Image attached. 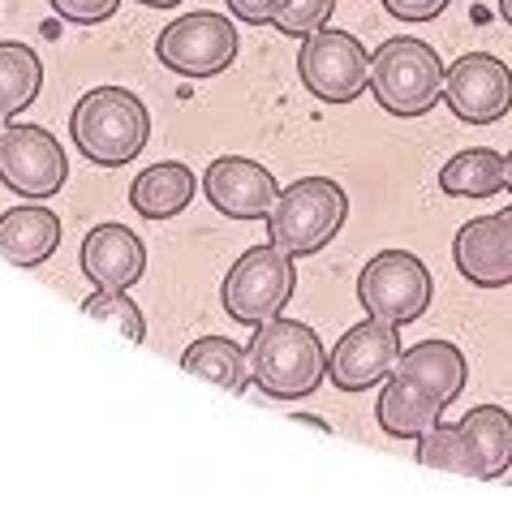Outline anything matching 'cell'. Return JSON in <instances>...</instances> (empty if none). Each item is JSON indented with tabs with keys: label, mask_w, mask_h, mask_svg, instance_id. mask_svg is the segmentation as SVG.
Returning a JSON list of instances; mask_svg holds the SVG:
<instances>
[{
	"label": "cell",
	"mask_w": 512,
	"mask_h": 512,
	"mask_svg": "<svg viewBox=\"0 0 512 512\" xmlns=\"http://www.w3.org/2000/svg\"><path fill=\"white\" fill-rule=\"evenodd\" d=\"M297 289V267L293 254H284L280 246H250L241 259L229 267V276L220 284V306L224 315L241 327H259L267 319H276L289 297Z\"/></svg>",
	"instance_id": "obj_5"
},
{
	"label": "cell",
	"mask_w": 512,
	"mask_h": 512,
	"mask_svg": "<svg viewBox=\"0 0 512 512\" xmlns=\"http://www.w3.org/2000/svg\"><path fill=\"white\" fill-rule=\"evenodd\" d=\"M504 190L512 194V151L504 155Z\"/></svg>",
	"instance_id": "obj_31"
},
{
	"label": "cell",
	"mask_w": 512,
	"mask_h": 512,
	"mask_svg": "<svg viewBox=\"0 0 512 512\" xmlns=\"http://www.w3.org/2000/svg\"><path fill=\"white\" fill-rule=\"evenodd\" d=\"M461 426L482 457V478H500L512 465V414L500 405H474L461 418Z\"/></svg>",
	"instance_id": "obj_23"
},
{
	"label": "cell",
	"mask_w": 512,
	"mask_h": 512,
	"mask_svg": "<svg viewBox=\"0 0 512 512\" xmlns=\"http://www.w3.org/2000/svg\"><path fill=\"white\" fill-rule=\"evenodd\" d=\"M69 138L82 151V160L99 168H125L147 151L151 112L125 87H95L69 112Z\"/></svg>",
	"instance_id": "obj_2"
},
{
	"label": "cell",
	"mask_w": 512,
	"mask_h": 512,
	"mask_svg": "<svg viewBox=\"0 0 512 512\" xmlns=\"http://www.w3.org/2000/svg\"><path fill=\"white\" fill-rule=\"evenodd\" d=\"M500 18L512 26V0H500Z\"/></svg>",
	"instance_id": "obj_32"
},
{
	"label": "cell",
	"mask_w": 512,
	"mask_h": 512,
	"mask_svg": "<svg viewBox=\"0 0 512 512\" xmlns=\"http://www.w3.org/2000/svg\"><path fill=\"white\" fill-rule=\"evenodd\" d=\"M82 315H91L99 323L117 327V332L125 340H134V345L147 340V319H142V310H138V302L130 297V289H95L91 297H82Z\"/></svg>",
	"instance_id": "obj_24"
},
{
	"label": "cell",
	"mask_w": 512,
	"mask_h": 512,
	"mask_svg": "<svg viewBox=\"0 0 512 512\" xmlns=\"http://www.w3.org/2000/svg\"><path fill=\"white\" fill-rule=\"evenodd\" d=\"M418 465L426 469H444V474H465V478H482V457L474 448V439H469V431L457 422H435L426 435H418Z\"/></svg>",
	"instance_id": "obj_22"
},
{
	"label": "cell",
	"mask_w": 512,
	"mask_h": 512,
	"mask_svg": "<svg viewBox=\"0 0 512 512\" xmlns=\"http://www.w3.org/2000/svg\"><path fill=\"white\" fill-rule=\"evenodd\" d=\"M48 9L69 26H99L121 9V0H48Z\"/></svg>",
	"instance_id": "obj_26"
},
{
	"label": "cell",
	"mask_w": 512,
	"mask_h": 512,
	"mask_svg": "<svg viewBox=\"0 0 512 512\" xmlns=\"http://www.w3.org/2000/svg\"><path fill=\"white\" fill-rule=\"evenodd\" d=\"M203 194H207V203L229 220H267L280 198V186H276L272 168H263L259 160L220 155L203 173Z\"/></svg>",
	"instance_id": "obj_12"
},
{
	"label": "cell",
	"mask_w": 512,
	"mask_h": 512,
	"mask_svg": "<svg viewBox=\"0 0 512 512\" xmlns=\"http://www.w3.org/2000/svg\"><path fill=\"white\" fill-rule=\"evenodd\" d=\"M233 13V22H250V26H263L276 18V5L280 0H224Z\"/></svg>",
	"instance_id": "obj_28"
},
{
	"label": "cell",
	"mask_w": 512,
	"mask_h": 512,
	"mask_svg": "<svg viewBox=\"0 0 512 512\" xmlns=\"http://www.w3.org/2000/svg\"><path fill=\"white\" fill-rule=\"evenodd\" d=\"M444 104L461 125H495L512 112V69L491 52L457 56L444 74Z\"/></svg>",
	"instance_id": "obj_10"
},
{
	"label": "cell",
	"mask_w": 512,
	"mask_h": 512,
	"mask_svg": "<svg viewBox=\"0 0 512 512\" xmlns=\"http://www.w3.org/2000/svg\"><path fill=\"white\" fill-rule=\"evenodd\" d=\"M297 78L323 104H353V99L371 87V52L362 48L358 35L323 26V31L302 39Z\"/></svg>",
	"instance_id": "obj_8"
},
{
	"label": "cell",
	"mask_w": 512,
	"mask_h": 512,
	"mask_svg": "<svg viewBox=\"0 0 512 512\" xmlns=\"http://www.w3.org/2000/svg\"><path fill=\"white\" fill-rule=\"evenodd\" d=\"M56 246H61V216L48 203H31L13 207L0 216V259L13 267H39L48 263Z\"/></svg>",
	"instance_id": "obj_14"
},
{
	"label": "cell",
	"mask_w": 512,
	"mask_h": 512,
	"mask_svg": "<svg viewBox=\"0 0 512 512\" xmlns=\"http://www.w3.org/2000/svg\"><path fill=\"white\" fill-rule=\"evenodd\" d=\"M181 366L233 396L250 388V353L229 336H198L194 345H186V353H181Z\"/></svg>",
	"instance_id": "obj_19"
},
{
	"label": "cell",
	"mask_w": 512,
	"mask_h": 512,
	"mask_svg": "<svg viewBox=\"0 0 512 512\" xmlns=\"http://www.w3.org/2000/svg\"><path fill=\"white\" fill-rule=\"evenodd\" d=\"M452 0H383V9L392 13L396 22H435Z\"/></svg>",
	"instance_id": "obj_27"
},
{
	"label": "cell",
	"mask_w": 512,
	"mask_h": 512,
	"mask_svg": "<svg viewBox=\"0 0 512 512\" xmlns=\"http://www.w3.org/2000/svg\"><path fill=\"white\" fill-rule=\"evenodd\" d=\"M250 353V379L254 388L272 401H306L327 379V353L323 340L302 319H267L246 345Z\"/></svg>",
	"instance_id": "obj_1"
},
{
	"label": "cell",
	"mask_w": 512,
	"mask_h": 512,
	"mask_svg": "<svg viewBox=\"0 0 512 512\" xmlns=\"http://www.w3.org/2000/svg\"><path fill=\"white\" fill-rule=\"evenodd\" d=\"M345 220L349 194L332 177H302L289 190H280L272 216H267V237L293 259H310L323 246H332Z\"/></svg>",
	"instance_id": "obj_4"
},
{
	"label": "cell",
	"mask_w": 512,
	"mask_h": 512,
	"mask_svg": "<svg viewBox=\"0 0 512 512\" xmlns=\"http://www.w3.org/2000/svg\"><path fill=\"white\" fill-rule=\"evenodd\" d=\"M138 5H147V9H177L181 0H138Z\"/></svg>",
	"instance_id": "obj_30"
},
{
	"label": "cell",
	"mask_w": 512,
	"mask_h": 512,
	"mask_svg": "<svg viewBox=\"0 0 512 512\" xmlns=\"http://www.w3.org/2000/svg\"><path fill=\"white\" fill-rule=\"evenodd\" d=\"M0 181L18 198L48 203L69 181L65 147L44 125H5L0 130Z\"/></svg>",
	"instance_id": "obj_9"
},
{
	"label": "cell",
	"mask_w": 512,
	"mask_h": 512,
	"mask_svg": "<svg viewBox=\"0 0 512 512\" xmlns=\"http://www.w3.org/2000/svg\"><path fill=\"white\" fill-rule=\"evenodd\" d=\"M444 74L439 52L414 35H396L371 52V91L379 108L401 121L426 117L444 99Z\"/></svg>",
	"instance_id": "obj_3"
},
{
	"label": "cell",
	"mask_w": 512,
	"mask_h": 512,
	"mask_svg": "<svg viewBox=\"0 0 512 512\" xmlns=\"http://www.w3.org/2000/svg\"><path fill=\"white\" fill-rule=\"evenodd\" d=\"M396 371L409 375V379H418L422 388H431L444 405H452L465 392L469 362H465L461 345H452V340H422V345L401 353Z\"/></svg>",
	"instance_id": "obj_18"
},
{
	"label": "cell",
	"mask_w": 512,
	"mask_h": 512,
	"mask_svg": "<svg viewBox=\"0 0 512 512\" xmlns=\"http://www.w3.org/2000/svg\"><path fill=\"white\" fill-rule=\"evenodd\" d=\"M332 13H336V0H280L272 26L293 39H306V35L323 31V26L332 22Z\"/></svg>",
	"instance_id": "obj_25"
},
{
	"label": "cell",
	"mask_w": 512,
	"mask_h": 512,
	"mask_svg": "<svg viewBox=\"0 0 512 512\" xmlns=\"http://www.w3.org/2000/svg\"><path fill=\"white\" fill-rule=\"evenodd\" d=\"M198 194V181L186 160H160L142 168L130 186V203L142 220H173L181 216Z\"/></svg>",
	"instance_id": "obj_16"
},
{
	"label": "cell",
	"mask_w": 512,
	"mask_h": 512,
	"mask_svg": "<svg viewBox=\"0 0 512 512\" xmlns=\"http://www.w3.org/2000/svg\"><path fill=\"white\" fill-rule=\"evenodd\" d=\"M452 263L457 272L478 284V289H508L512 272L504 263V250L495 241V216H478L457 229V241H452Z\"/></svg>",
	"instance_id": "obj_17"
},
{
	"label": "cell",
	"mask_w": 512,
	"mask_h": 512,
	"mask_svg": "<svg viewBox=\"0 0 512 512\" xmlns=\"http://www.w3.org/2000/svg\"><path fill=\"white\" fill-rule=\"evenodd\" d=\"M444 401L431 392V388H422L418 379H409L401 371H392L388 379H383V392H379V401H375V418L383 426V435H392V439H418L426 435L431 426L444 418Z\"/></svg>",
	"instance_id": "obj_15"
},
{
	"label": "cell",
	"mask_w": 512,
	"mask_h": 512,
	"mask_svg": "<svg viewBox=\"0 0 512 512\" xmlns=\"http://www.w3.org/2000/svg\"><path fill=\"white\" fill-rule=\"evenodd\" d=\"M439 190L452 198H491L504 190V155L491 147H465L439 168Z\"/></svg>",
	"instance_id": "obj_20"
},
{
	"label": "cell",
	"mask_w": 512,
	"mask_h": 512,
	"mask_svg": "<svg viewBox=\"0 0 512 512\" xmlns=\"http://www.w3.org/2000/svg\"><path fill=\"white\" fill-rule=\"evenodd\" d=\"M39 91H44V61H39V52L5 39L0 44V108L9 117H18V112L35 104Z\"/></svg>",
	"instance_id": "obj_21"
},
{
	"label": "cell",
	"mask_w": 512,
	"mask_h": 512,
	"mask_svg": "<svg viewBox=\"0 0 512 512\" xmlns=\"http://www.w3.org/2000/svg\"><path fill=\"white\" fill-rule=\"evenodd\" d=\"M5 125H9V112H5V108H0V130H5Z\"/></svg>",
	"instance_id": "obj_33"
},
{
	"label": "cell",
	"mask_w": 512,
	"mask_h": 512,
	"mask_svg": "<svg viewBox=\"0 0 512 512\" xmlns=\"http://www.w3.org/2000/svg\"><path fill=\"white\" fill-rule=\"evenodd\" d=\"M401 353H405L401 327L383 323V319H362L327 353V379H332L340 392H366L396 371Z\"/></svg>",
	"instance_id": "obj_11"
},
{
	"label": "cell",
	"mask_w": 512,
	"mask_h": 512,
	"mask_svg": "<svg viewBox=\"0 0 512 512\" xmlns=\"http://www.w3.org/2000/svg\"><path fill=\"white\" fill-rule=\"evenodd\" d=\"M495 241H500L504 263H508V272H512V207L495 211Z\"/></svg>",
	"instance_id": "obj_29"
},
{
	"label": "cell",
	"mask_w": 512,
	"mask_h": 512,
	"mask_svg": "<svg viewBox=\"0 0 512 512\" xmlns=\"http://www.w3.org/2000/svg\"><path fill=\"white\" fill-rule=\"evenodd\" d=\"M237 26L233 18L224 13H211V9H194V13H181L160 31L155 39V61L164 69H173L177 78H190V82H203V78H216L224 74L233 61H237Z\"/></svg>",
	"instance_id": "obj_6"
},
{
	"label": "cell",
	"mask_w": 512,
	"mask_h": 512,
	"mask_svg": "<svg viewBox=\"0 0 512 512\" xmlns=\"http://www.w3.org/2000/svg\"><path fill=\"white\" fill-rule=\"evenodd\" d=\"M78 267L95 289H134L147 276V246L125 224H95L82 237Z\"/></svg>",
	"instance_id": "obj_13"
},
{
	"label": "cell",
	"mask_w": 512,
	"mask_h": 512,
	"mask_svg": "<svg viewBox=\"0 0 512 512\" xmlns=\"http://www.w3.org/2000/svg\"><path fill=\"white\" fill-rule=\"evenodd\" d=\"M435 280L426 272V263L409 250H379L358 276V302L371 319L383 323H418L431 310Z\"/></svg>",
	"instance_id": "obj_7"
}]
</instances>
